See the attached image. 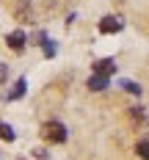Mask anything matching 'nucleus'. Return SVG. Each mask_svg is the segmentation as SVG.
I'll return each mask as SVG.
<instances>
[{"label": "nucleus", "instance_id": "nucleus-5", "mask_svg": "<svg viewBox=\"0 0 149 160\" xmlns=\"http://www.w3.org/2000/svg\"><path fill=\"white\" fill-rule=\"evenodd\" d=\"M88 88H91V91H105V88H108V78L91 75V78H88Z\"/></svg>", "mask_w": 149, "mask_h": 160}, {"label": "nucleus", "instance_id": "nucleus-6", "mask_svg": "<svg viewBox=\"0 0 149 160\" xmlns=\"http://www.w3.org/2000/svg\"><path fill=\"white\" fill-rule=\"evenodd\" d=\"M0 141H14V130H11V124H6V122H0Z\"/></svg>", "mask_w": 149, "mask_h": 160}, {"label": "nucleus", "instance_id": "nucleus-10", "mask_svg": "<svg viewBox=\"0 0 149 160\" xmlns=\"http://www.w3.org/2000/svg\"><path fill=\"white\" fill-rule=\"evenodd\" d=\"M130 116H132V122H135V124H144V122H147V116H144L141 108H130Z\"/></svg>", "mask_w": 149, "mask_h": 160}, {"label": "nucleus", "instance_id": "nucleus-8", "mask_svg": "<svg viewBox=\"0 0 149 160\" xmlns=\"http://www.w3.org/2000/svg\"><path fill=\"white\" fill-rule=\"evenodd\" d=\"M135 155L141 160H149V141H138V146H135Z\"/></svg>", "mask_w": 149, "mask_h": 160}, {"label": "nucleus", "instance_id": "nucleus-1", "mask_svg": "<svg viewBox=\"0 0 149 160\" xmlns=\"http://www.w3.org/2000/svg\"><path fill=\"white\" fill-rule=\"evenodd\" d=\"M42 138L44 141H50V144H64L66 141V127L61 124V122H44L42 124Z\"/></svg>", "mask_w": 149, "mask_h": 160}, {"label": "nucleus", "instance_id": "nucleus-11", "mask_svg": "<svg viewBox=\"0 0 149 160\" xmlns=\"http://www.w3.org/2000/svg\"><path fill=\"white\" fill-rule=\"evenodd\" d=\"M6 78H8V66L0 64V83H6Z\"/></svg>", "mask_w": 149, "mask_h": 160}, {"label": "nucleus", "instance_id": "nucleus-7", "mask_svg": "<svg viewBox=\"0 0 149 160\" xmlns=\"http://www.w3.org/2000/svg\"><path fill=\"white\" fill-rule=\"evenodd\" d=\"M25 88H28L25 80H17V86H14V91L8 94V99H22V97H25Z\"/></svg>", "mask_w": 149, "mask_h": 160}, {"label": "nucleus", "instance_id": "nucleus-3", "mask_svg": "<svg viewBox=\"0 0 149 160\" xmlns=\"http://www.w3.org/2000/svg\"><path fill=\"white\" fill-rule=\"evenodd\" d=\"M113 72H116V64H113V58H99V61H94V75L111 78Z\"/></svg>", "mask_w": 149, "mask_h": 160}, {"label": "nucleus", "instance_id": "nucleus-2", "mask_svg": "<svg viewBox=\"0 0 149 160\" xmlns=\"http://www.w3.org/2000/svg\"><path fill=\"white\" fill-rule=\"evenodd\" d=\"M25 42H28V36H25L22 31H14V33L6 36V44L14 50V52H22V50H25Z\"/></svg>", "mask_w": 149, "mask_h": 160}, {"label": "nucleus", "instance_id": "nucleus-12", "mask_svg": "<svg viewBox=\"0 0 149 160\" xmlns=\"http://www.w3.org/2000/svg\"><path fill=\"white\" fill-rule=\"evenodd\" d=\"M36 158H39V160H47V152H44V149H39V152H36Z\"/></svg>", "mask_w": 149, "mask_h": 160}, {"label": "nucleus", "instance_id": "nucleus-4", "mask_svg": "<svg viewBox=\"0 0 149 160\" xmlns=\"http://www.w3.org/2000/svg\"><path fill=\"white\" fill-rule=\"evenodd\" d=\"M122 28H124V22L119 17H102V22H99V31L102 33H119Z\"/></svg>", "mask_w": 149, "mask_h": 160}, {"label": "nucleus", "instance_id": "nucleus-9", "mask_svg": "<svg viewBox=\"0 0 149 160\" xmlns=\"http://www.w3.org/2000/svg\"><path fill=\"white\" fill-rule=\"evenodd\" d=\"M122 88H124V91H130V94H141V86H138V83H132V80H124V83H122Z\"/></svg>", "mask_w": 149, "mask_h": 160}]
</instances>
